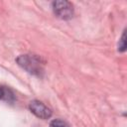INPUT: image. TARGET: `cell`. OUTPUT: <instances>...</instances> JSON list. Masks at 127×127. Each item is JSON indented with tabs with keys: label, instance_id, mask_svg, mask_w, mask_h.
I'll return each instance as SVG.
<instances>
[{
	"label": "cell",
	"instance_id": "obj_1",
	"mask_svg": "<svg viewBox=\"0 0 127 127\" xmlns=\"http://www.w3.org/2000/svg\"><path fill=\"white\" fill-rule=\"evenodd\" d=\"M17 63L18 64L28 71L29 73L41 77L44 74V67H45V62L42 60L41 57L37 55H32V54H26V55H21L17 58Z\"/></svg>",
	"mask_w": 127,
	"mask_h": 127
},
{
	"label": "cell",
	"instance_id": "obj_2",
	"mask_svg": "<svg viewBox=\"0 0 127 127\" xmlns=\"http://www.w3.org/2000/svg\"><path fill=\"white\" fill-rule=\"evenodd\" d=\"M53 10L57 17L67 20L73 15V5L68 1H55L53 2Z\"/></svg>",
	"mask_w": 127,
	"mask_h": 127
},
{
	"label": "cell",
	"instance_id": "obj_3",
	"mask_svg": "<svg viewBox=\"0 0 127 127\" xmlns=\"http://www.w3.org/2000/svg\"><path fill=\"white\" fill-rule=\"evenodd\" d=\"M30 111L41 119H49L52 116V110L39 100H33L29 104Z\"/></svg>",
	"mask_w": 127,
	"mask_h": 127
},
{
	"label": "cell",
	"instance_id": "obj_4",
	"mask_svg": "<svg viewBox=\"0 0 127 127\" xmlns=\"http://www.w3.org/2000/svg\"><path fill=\"white\" fill-rule=\"evenodd\" d=\"M50 127H70L67 122L62 119H55L50 123Z\"/></svg>",
	"mask_w": 127,
	"mask_h": 127
},
{
	"label": "cell",
	"instance_id": "obj_5",
	"mask_svg": "<svg viewBox=\"0 0 127 127\" xmlns=\"http://www.w3.org/2000/svg\"><path fill=\"white\" fill-rule=\"evenodd\" d=\"M13 96V94L11 93V91L5 87H0V99H11Z\"/></svg>",
	"mask_w": 127,
	"mask_h": 127
},
{
	"label": "cell",
	"instance_id": "obj_6",
	"mask_svg": "<svg viewBox=\"0 0 127 127\" xmlns=\"http://www.w3.org/2000/svg\"><path fill=\"white\" fill-rule=\"evenodd\" d=\"M126 49V40H125V31L123 32L122 34V37L121 39L119 40V43H118V51L119 52H124Z\"/></svg>",
	"mask_w": 127,
	"mask_h": 127
}]
</instances>
